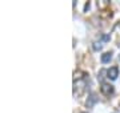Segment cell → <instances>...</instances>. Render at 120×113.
I'll return each mask as SVG.
<instances>
[{
  "label": "cell",
  "mask_w": 120,
  "mask_h": 113,
  "mask_svg": "<svg viewBox=\"0 0 120 113\" xmlns=\"http://www.w3.org/2000/svg\"><path fill=\"white\" fill-rule=\"evenodd\" d=\"M107 73H108V77L111 78V80H115L119 76V68L117 67H112V68H109L107 71Z\"/></svg>",
  "instance_id": "1"
},
{
  "label": "cell",
  "mask_w": 120,
  "mask_h": 113,
  "mask_svg": "<svg viewBox=\"0 0 120 113\" xmlns=\"http://www.w3.org/2000/svg\"><path fill=\"white\" fill-rule=\"evenodd\" d=\"M101 92H103L105 96H109V95H112L113 93V87L112 85H108V84H101Z\"/></svg>",
  "instance_id": "2"
},
{
  "label": "cell",
  "mask_w": 120,
  "mask_h": 113,
  "mask_svg": "<svg viewBox=\"0 0 120 113\" xmlns=\"http://www.w3.org/2000/svg\"><path fill=\"white\" fill-rule=\"evenodd\" d=\"M111 59H112L111 52H107V53H104V55H101V61H103V63H108Z\"/></svg>",
  "instance_id": "3"
},
{
  "label": "cell",
  "mask_w": 120,
  "mask_h": 113,
  "mask_svg": "<svg viewBox=\"0 0 120 113\" xmlns=\"http://www.w3.org/2000/svg\"><path fill=\"white\" fill-rule=\"evenodd\" d=\"M94 48H95V49H100V48H101V44H100V43H95Z\"/></svg>",
  "instance_id": "4"
}]
</instances>
